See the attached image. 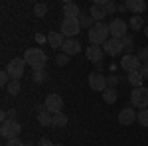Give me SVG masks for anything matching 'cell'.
I'll return each mask as SVG.
<instances>
[{"label":"cell","instance_id":"obj_4","mask_svg":"<svg viewBox=\"0 0 148 146\" xmlns=\"http://www.w3.org/2000/svg\"><path fill=\"white\" fill-rule=\"evenodd\" d=\"M24 69H26V59H24V57H14L10 63L6 65L8 75H10L12 79H16V81H20V77L24 75Z\"/></svg>","mask_w":148,"mask_h":146},{"label":"cell","instance_id":"obj_17","mask_svg":"<svg viewBox=\"0 0 148 146\" xmlns=\"http://www.w3.org/2000/svg\"><path fill=\"white\" fill-rule=\"evenodd\" d=\"M89 14H91V18L95 20V24H97V22H103V20L107 18L105 6H101V4H95V2L91 4V10H89Z\"/></svg>","mask_w":148,"mask_h":146},{"label":"cell","instance_id":"obj_44","mask_svg":"<svg viewBox=\"0 0 148 146\" xmlns=\"http://www.w3.org/2000/svg\"><path fill=\"white\" fill-rule=\"evenodd\" d=\"M142 65H148V61H144V63H142Z\"/></svg>","mask_w":148,"mask_h":146},{"label":"cell","instance_id":"obj_36","mask_svg":"<svg viewBox=\"0 0 148 146\" xmlns=\"http://www.w3.org/2000/svg\"><path fill=\"white\" fill-rule=\"evenodd\" d=\"M36 146H56V144H53V142H49L47 138H42V140H38V142H36Z\"/></svg>","mask_w":148,"mask_h":146},{"label":"cell","instance_id":"obj_13","mask_svg":"<svg viewBox=\"0 0 148 146\" xmlns=\"http://www.w3.org/2000/svg\"><path fill=\"white\" fill-rule=\"evenodd\" d=\"M136 117L138 114L132 107H126V109H123V111L119 112V123L123 124V126H128V124H132L136 121Z\"/></svg>","mask_w":148,"mask_h":146},{"label":"cell","instance_id":"obj_30","mask_svg":"<svg viewBox=\"0 0 148 146\" xmlns=\"http://www.w3.org/2000/svg\"><path fill=\"white\" fill-rule=\"evenodd\" d=\"M138 123L142 124V126H146L148 128V109H142V111H138Z\"/></svg>","mask_w":148,"mask_h":146},{"label":"cell","instance_id":"obj_28","mask_svg":"<svg viewBox=\"0 0 148 146\" xmlns=\"http://www.w3.org/2000/svg\"><path fill=\"white\" fill-rule=\"evenodd\" d=\"M34 14L38 16V18H44V16L47 14V6H46V4H42V2L36 4V6H34Z\"/></svg>","mask_w":148,"mask_h":146},{"label":"cell","instance_id":"obj_8","mask_svg":"<svg viewBox=\"0 0 148 146\" xmlns=\"http://www.w3.org/2000/svg\"><path fill=\"white\" fill-rule=\"evenodd\" d=\"M44 107H46V111L51 112V114L61 112V109H63V99H61V95L49 93V95L46 97V101H44Z\"/></svg>","mask_w":148,"mask_h":146},{"label":"cell","instance_id":"obj_34","mask_svg":"<svg viewBox=\"0 0 148 146\" xmlns=\"http://www.w3.org/2000/svg\"><path fill=\"white\" fill-rule=\"evenodd\" d=\"M119 81H121V77H119V75H109V77H107V87H116V85H119Z\"/></svg>","mask_w":148,"mask_h":146},{"label":"cell","instance_id":"obj_37","mask_svg":"<svg viewBox=\"0 0 148 146\" xmlns=\"http://www.w3.org/2000/svg\"><path fill=\"white\" fill-rule=\"evenodd\" d=\"M140 73H142L144 79H148V65H142V67H140Z\"/></svg>","mask_w":148,"mask_h":146},{"label":"cell","instance_id":"obj_1","mask_svg":"<svg viewBox=\"0 0 148 146\" xmlns=\"http://www.w3.org/2000/svg\"><path fill=\"white\" fill-rule=\"evenodd\" d=\"M24 59L34 71H46V63H47V56L42 47H28Z\"/></svg>","mask_w":148,"mask_h":146},{"label":"cell","instance_id":"obj_20","mask_svg":"<svg viewBox=\"0 0 148 146\" xmlns=\"http://www.w3.org/2000/svg\"><path fill=\"white\" fill-rule=\"evenodd\" d=\"M128 83L136 89V87H142V81H144V77H142V73L140 71H132V73H128Z\"/></svg>","mask_w":148,"mask_h":146},{"label":"cell","instance_id":"obj_14","mask_svg":"<svg viewBox=\"0 0 148 146\" xmlns=\"http://www.w3.org/2000/svg\"><path fill=\"white\" fill-rule=\"evenodd\" d=\"M61 51H63L65 56H77L81 51V44L77 40H73V38H67L65 44H63V47H61Z\"/></svg>","mask_w":148,"mask_h":146},{"label":"cell","instance_id":"obj_26","mask_svg":"<svg viewBox=\"0 0 148 146\" xmlns=\"http://www.w3.org/2000/svg\"><path fill=\"white\" fill-rule=\"evenodd\" d=\"M32 81L36 85H44V83H47V73L46 71H34L32 73Z\"/></svg>","mask_w":148,"mask_h":146},{"label":"cell","instance_id":"obj_7","mask_svg":"<svg viewBox=\"0 0 148 146\" xmlns=\"http://www.w3.org/2000/svg\"><path fill=\"white\" fill-rule=\"evenodd\" d=\"M20 132H22V124L18 123V121H6V123L0 126V134L4 136V138H8V140L18 138Z\"/></svg>","mask_w":148,"mask_h":146},{"label":"cell","instance_id":"obj_3","mask_svg":"<svg viewBox=\"0 0 148 146\" xmlns=\"http://www.w3.org/2000/svg\"><path fill=\"white\" fill-rule=\"evenodd\" d=\"M130 103L132 107H138V109H146L148 107V87H136L130 93Z\"/></svg>","mask_w":148,"mask_h":146},{"label":"cell","instance_id":"obj_12","mask_svg":"<svg viewBox=\"0 0 148 146\" xmlns=\"http://www.w3.org/2000/svg\"><path fill=\"white\" fill-rule=\"evenodd\" d=\"M89 85H91L93 91H101L103 93V91L107 89V77H105L103 73H97V71H95V73L89 75Z\"/></svg>","mask_w":148,"mask_h":146},{"label":"cell","instance_id":"obj_42","mask_svg":"<svg viewBox=\"0 0 148 146\" xmlns=\"http://www.w3.org/2000/svg\"><path fill=\"white\" fill-rule=\"evenodd\" d=\"M144 34H146V38H148V26H146V28H144Z\"/></svg>","mask_w":148,"mask_h":146},{"label":"cell","instance_id":"obj_21","mask_svg":"<svg viewBox=\"0 0 148 146\" xmlns=\"http://www.w3.org/2000/svg\"><path fill=\"white\" fill-rule=\"evenodd\" d=\"M38 123H40V126H51V124H53V114L47 112V111L40 112V114H38Z\"/></svg>","mask_w":148,"mask_h":146},{"label":"cell","instance_id":"obj_5","mask_svg":"<svg viewBox=\"0 0 148 146\" xmlns=\"http://www.w3.org/2000/svg\"><path fill=\"white\" fill-rule=\"evenodd\" d=\"M81 32V22L79 18H63L61 22V34L65 38H73Z\"/></svg>","mask_w":148,"mask_h":146},{"label":"cell","instance_id":"obj_27","mask_svg":"<svg viewBox=\"0 0 148 146\" xmlns=\"http://www.w3.org/2000/svg\"><path fill=\"white\" fill-rule=\"evenodd\" d=\"M79 22H81V28H89L91 30L93 26H95V20L91 18V14H85V12H81V16H79Z\"/></svg>","mask_w":148,"mask_h":146},{"label":"cell","instance_id":"obj_41","mask_svg":"<svg viewBox=\"0 0 148 146\" xmlns=\"http://www.w3.org/2000/svg\"><path fill=\"white\" fill-rule=\"evenodd\" d=\"M95 67H97V73H101V71H103V61H101V63H95Z\"/></svg>","mask_w":148,"mask_h":146},{"label":"cell","instance_id":"obj_32","mask_svg":"<svg viewBox=\"0 0 148 146\" xmlns=\"http://www.w3.org/2000/svg\"><path fill=\"white\" fill-rule=\"evenodd\" d=\"M105 12H107V16H113L114 12H119V4H114V2L109 0V2L105 4Z\"/></svg>","mask_w":148,"mask_h":146},{"label":"cell","instance_id":"obj_25","mask_svg":"<svg viewBox=\"0 0 148 146\" xmlns=\"http://www.w3.org/2000/svg\"><path fill=\"white\" fill-rule=\"evenodd\" d=\"M6 91H8V95H18L20 91H22V83L20 81H16V79H12L10 83H8V87H6Z\"/></svg>","mask_w":148,"mask_h":146},{"label":"cell","instance_id":"obj_23","mask_svg":"<svg viewBox=\"0 0 148 146\" xmlns=\"http://www.w3.org/2000/svg\"><path fill=\"white\" fill-rule=\"evenodd\" d=\"M69 123V119L63 114V112H57V114H53V124L51 126H56V128H65Z\"/></svg>","mask_w":148,"mask_h":146},{"label":"cell","instance_id":"obj_40","mask_svg":"<svg viewBox=\"0 0 148 146\" xmlns=\"http://www.w3.org/2000/svg\"><path fill=\"white\" fill-rule=\"evenodd\" d=\"M126 10H128V8H126V4H119V12H121V14H125Z\"/></svg>","mask_w":148,"mask_h":146},{"label":"cell","instance_id":"obj_43","mask_svg":"<svg viewBox=\"0 0 148 146\" xmlns=\"http://www.w3.org/2000/svg\"><path fill=\"white\" fill-rule=\"evenodd\" d=\"M26 146H34V144H32V142H26Z\"/></svg>","mask_w":148,"mask_h":146},{"label":"cell","instance_id":"obj_16","mask_svg":"<svg viewBox=\"0 0 148 146\" xmlns=\"http://www.w3.org/2000/svg\"><path fill=\"white\" fill-rule=\"evenodd\" d=\"M63 16H65V18H79L81 8L75 2H63Z\"/></svg>","mask_w":148,"mask_h":146},{"label":"cell","instance_id":"obj_22","mask_svg":"<svg viewBox=\"0 0 148 146\" xmlns=\"http://www.w3.org/2000/svg\"><path fill=\"white\" fill-rule=\"evenodd\" d=\"M123 49H125L126 53H132L134 51V38H132V34H126V36H123Z\"/></svg>","mask_w":148,"mask_h":146},{"label":"cell","instance_id":"obj_38","mask_svg":"<svg viewBox=\"0 0 148 146\" xmlns=\"http://www.w3.org/2000/svg\"><path fill=\"white\" fill-rule=\"evenodd\" d=\"M8 119H10V121H16V109H10V111H8Z\"/></svg>","mask_w":148,"mask_h":146},{"label":"cell","instance_id":"obj_6","mask_svg":"<svg viewBox=\"0 0 148 146\" xmlns=\"http://www.w3.org/2000/svg\"><path fill=\"white\" fill-rule=\"evenodd\" d=\"M128 24L123 20V18H113L109 22V32H111V38H116V40H123V36H126L128 32Z\"/></svg>","mask_w":148,"mask_h":146},{"label":"cell","instance_id":"obj_19","mask_svg":"<svg viewBox=\"0 0 148 146\" xmlns=\"http://www.w3.org/2000/svg\"><path fill=\"white\" fill-rule=\"evenodd\" d=\"M116 99H119V93H116V89H113V87H107V89L103 91V101L107 103V105H113V103H116Z\"/></svg>","mask_w":148,"mask_h":146},{"label":"cell","instance_id":"obj_11","mask_svg":"<svg viewBox=\"0 0 148 146\" xmlns=\"http://www.w3.org/2000/svg\"><path fill=\"white\" fill-rule=\"evenodd\" d=\"M85 56H87V59H89L91 63H101L103 57H105V51H103L101 45H91L89 44V47H85Z\"/></svg>","mask_w":148,"mask_h":146},{"label":"cell","instance_id":"obj_35","mask_svg":"<svg viewBox=\"0 0 148 146\" xmlns=\"http://www.w3.org/2000/svg\"><path fill=\"white\" fill-rule=\"evenodd\" d=\"M6 146H26V142H22L20 138H12V140L6 142Z\"/></svg>","mask_w":148,"mask_h":146},{"label":"cell","instance_id":"obj_24","mask_svg":"<svg viewBox=\"0 0 148 146\" xmlns=\"http://www.w3.org/2000/svg\"><path fill=\"white\" fill-rule=\"evenodd\" d=\"M128 26H130L134 32L142 30V28H146V26H144V20H142V16H130V20H128Z\"/></svg>","mask_w":148,"mask_h":146},{"label":"cell","instance_id":"obj_2","mask_svg":"<svg viewBox=\"0 0 148 146\" xmlns=\"http://www.w3.org/2000/svg\"><path fill=\"white\" fill-rule=\"evenodd\" d=\"M109 24L105 22H97L89 30V44L91 45H103L107 40H109Z\"/></svg>","mask_w":148,"mask_h":146},{"label":"cell","instance_id":"obj_10","mask_svg":"<svg viewBox=\"0 0 148 146\" xmlns=\"http://www.w3.org/2000/svg\"><path fill=\"white\" fill-rule=\"evenodd\" d=\"M121 67L125 69L126 73H132V71H140L142 63L134 53H125L123 56V61H121Z\"/></svg>","mask_w":148,"mask_h":146},{"label":"cell","instance_id":"obj_31","mask_svg":"<svg viewBox=\"0 0 148 146\" xmlns=\"http://www.w3.org/2000/svg\"><path fill=\"white\" fill-rule=\"evenodd\" d=\"M56 63L59 65V67H65V65L69 63V56H65L63 51H61V53H57V56H56Z\"/></svg>","mask_w":148,"mask_h":146},{"label":"cell","instance_id":"obj_18","mask_svg":"<svg viewBox=\"0 0 148 146\" xmlns=\"http://www.w3.org/2000/svg\"><path fill=\"white\" fill-rule=\"evenodd\" d=\"M126 8L130 12H134V16H140L146 10V2L144 0H126Z\"/></svg>","mask_w":148,"mask_h":146},{"label":"cell","instance_id":"obj_33","mask_svg":"<svg viewBox=\"0 0 148 146\" xmlns=\"http://www.w3.org/2000/svg\"><path fill=\"white\" fill-rule=\"evenodd\" d=\"M10 81H12V77L8 75V71H6V69H2V71H0V85H2V87H8V83H10Z\"/></svg>","mask_w":148,"mask_h":146},{"label":"cell","instance_id":"obj_15","mask_svg":"<svg viewBox=\"0 0 148 146\" xmlns=\"http://www.w3.org/2000/svg\"><path fill=\"white\" fill-rule=\"evenodd\" d=\"M65 40L67 38L61 32H49V36H47V44L51 45V47H56V49H61L63 44H65Z\"/></svg>","mask_w":148,"mask_h":146},{"label":"cell","instance_id":"obj_29","mask_svg":"<svg viewBox=\"0 0 148 146\" xmlns=\"http://www.w3.org/2000/svg\"><path fill=\"white\" fill-rule=\"evenodd\" d=\"M134 56L140 59V63H144V61H148V47H138L136 51H134Z\"/></svg>","mask_w":148,"mask_h":146},{"label":"cell","instance_id":"obj_9","mask_svg":"<svg viewBox=\"0 0 148 146\" xmlns=\"http://www.w3.org/2000/svg\"><path fill=\"white\" fill-rule=\"evenodd\" d=\"M103 51H105L107 56H111V57L121 56V53L125 51V49H123V42L116 40V38H109V40L103 44Z\"/></svg>","mask_w":148,"mask_h":146},{"label":"cell","instance_id":"obj_39","mask_svg":"<svg viewBox=\"0 0 148 146\" xmlns=\"http://www.w3.org/2000/svg\"><path fill=\"white\" fill-rule=\"evenodd\" d=\"M36 42L42 44V42H47V38H46V36H42V34H38V36H36Z\"/></svg>","mask_w":148,"mask_h":146},{"label":"cell","instance_id":"obj_45","mask_svg":"<svg viewBox=\"0 0 148 146\" xmlns=\"http://www.w3.org/2000/svg\"><path fill=\"white\" fill-rule=\"evenodd\" d=\"M56 146H63V144H56Z\"/></svg>","mask_w":148,"mask_h":146}]
</instances>
